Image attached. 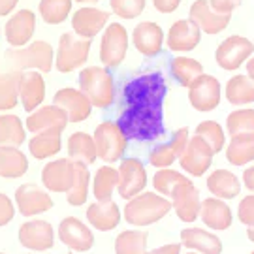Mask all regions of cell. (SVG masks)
Segmentation results:
<instances>
[{
	"label": "cell",
	"mask_w": 254,
	"mask_h": 254,
	"mask_svg": "<svg viewBox=\"0 0 254 254\" xmlns=\"http://www.w3.org/2000/svg\"><path fill=\"white\" fill-rule=\"evenodd\" d=\"M243 0H211V8L220 13H232Z\"/></svg>",
	"instance_id": "obj_49"
},
{
	"label": "cell",
	"mask_w": 254,
	"mask_h": 254,
	"mask_svg": "<svg viewBox=\"0 0 254 254\" xmlns=\"http://www.w3.org/2000/svg\"><path fill=\"white\" fill-rule=\"evenodd\" d=\"M25 141V128L17 115H0V147H19Z\"/></svg>",
	"instance_id": "obj_37"
},
{
	"label": "cell",
	"mask_w": 254,
	"mask_h": 254,
	"mask_svg": "<svg viewBox=\"0 0 254 254\" xmlns=\"http://www.w3.org/2000/svg\"><path fill=\"white\" fill-rule=\"evenodd\" d=\"M68 154L73 162H81L89 166L96 160V145H94V137H91L85 132H75L68 139Z\"/></svg>",
	"instance_id": "obj_32"
},
{
	"label": "cell",
	"mask_w": 254,
	"mask_h": 254,
	"mask_svg": "<svg viewBox=\"0 0 254 254\" xmlns=\"http://www.w3.org/2000/svg\"><path fill=\"white\" fill-rule=\"evenodd\" d=\"M53 106L61 108L68 117V123H81L91 115V100L75 89H61L55 94Z\"/></svg>",
	"instance_id": "obj_14"
},
{
	"label": "cell",
	"mask_w": 254,
	"mask_h": 254,
	"mask_svg": "<svg viewBox=\"0 0 254 254\" xmlns=\"http://www.w3.org/2000/svg\"><path fill=\"white\" fill-rule=\"evenodd\" d=\"M232 13H220L211 8L209 0H196L190 6V21H194L200 30L207 34H218L228 27Z\"/></svg>",
	"instance_id": "obj_16"
},
{
	"label": "cell",
	"mask_w": 254,
	"mask_h": 254,
	"mask_svg": "<svg viewBox=\"0 0 254 254\" xmlns=\"http://www.w3.org/2000/svg\"><path fill=\"white\" fill-rule=\"evenodd\" d=\"M119 185V172L109 168V166H104L100 168L96 175H94V187H92V192H94V198L98 201H109L111 200V194L115 190V187Z\"/></svg>",
	"instance_id": "obj_40"
},
{
	"label": "cell",
	"mask_w": 254,
	"mask_h": 254,
	"mask_svg": "<svg viewBox=\"0 0 254 254\" xmlns=\"http://www.w3.org/2000/svg\"><path fill=\"white\" fill-rule=\"evenodd\" d=\"M94 145H96V154L104 162H117L127 153L128 139L121 132L117 123L106 121L94 130Z\"/></svg>",
	"instance_id": "obj_7"
},
{
	"label": "cell",
	"mask_w": 254,
	"mask_h": 254,
	"mask_svg": "<svg viewBox=\"0 0 254 254\" xmlns=\"http://www.w3.org/2000/svg\"><path fill=\"white\" fill-rule=\"evenodd\" d=\"M190 254H194V253H190Z\"/></svg>",
	"instance_id": "obj_57"
},
{
	"label": "cell",
	"mask_w": 254,
	"mask_h": 254,
	"mask_svg": "<svg viewBox=\"0 0 254 254\" xmlns=\"http://www.w3.org/2000/svg\"><path fill=\"white\" fill-rule=\"evenodd\" d=\"M13 218V203L6 194H0V226H6Z\"/></svg>",
	"instance_id": "obj_48"
},
{
	"label": "cell",
	"mask_w": 254,
	"mask_h": 254,
	"mask_svg": "<svg viewBox=\"0 0 254 254\" xmlns=\"http://www.w3.org/2000/svg\"><path fill=\"white\" fill-rule=\"evenodd\" d=\"M21 73L8 72L0 73V111H6L17 106Z\"/></svg>",
	"instance_id": "obj_39"
},
{
	"label": "cell",
	"mask_w": 254,
	"mask_h": 254,
	"mask_svg": "<svg viewBox=\"0 0 254 254\" xmlns=\"http://www.w3.org/2000/svg\"><path fill=\"white\" fill-rule=\"evenodd\" d=\"M187 143H189V128H179L173 132L172 139L168 143L154 147L149 154V162L156 168H168L175 162V158L181 156Z\"/></svg>",
	"instance_id": "obj_19"
},
{
	"label": "cell",
	"mask_w": 254,
	"mask_h": 254,
	"mask_svg": "<svg viewBox=\"0 0 254 254\" xmlns=\"http://www.w3.org/2000/svg\"><path fill=\"white\" fill-rule=\"evenodd\" d=\"M228 132H230V136L254 134V109H239V111L230 113Z\"/></svg>",
	"instance_id": "obj_43"
},
{
	"label": "cell",
	"mask_w": 254,
	"mask_h": 254,
	"mask_svg": "<svg viewBox=\"0 0 254 254\" xmlns=\"http://www.w3.org/2000/svg\"><path fill=\"white\" fill-rule=\"evenodd\" d=\"M81 92L96 108H109L115 100L113 75L100 66H89L79 73Z\"/></svg>",
	"instance_id": "obj_4"
},
{
	"label": "cell",
	"mask_w": 254,
	"mask_h": 254,
	"mask_svg": "<svg viewBox=\"0 0 254 254\" xmlns=\"http://www.w3.org/2000/svg\"><path fill=\"white\" fill-rule=\"evenodd\" d=\"M172 207L183 222H192L200 215V192L189 179L175 187V190L172 192Z\"/></svg>",
	"instance_id": "obj_15"
},
{
	"label": "cell",
	"mask_w": 254,
	"mask_h": 254,
	"mask_svg": "<svg viewBox=\"0 0 254 254\" xmlns=\"http://www.w3.org/2000/svg\"><path fill=\"white\" fill-rule=\"evenodd\" d=\"M170 72L175 77V81L181 83L183 87H190L203 73V66L189 57H175L170 63Z\"/></svg>",
	"instance_id": "obj_34"
},
{
	"label": "cell",
	"mask_w": 254,
	"mask_h": 254,
	"mask_svg": "<svg viewBox=\"0 0 254 254\" xmlns=\"http://www.w3.org/2000/svg\"><path fill=\"white\" fill-rule=\"evenodd\" d=\"M147 249V234L145 232H134L128 230L119 234L115 239V253L117 254H145Z\"/></svg>",
	"instance_id": "obj_42"
},
{
	"label": "cell",
	"mask_w": 254,
	"mask_h": 254,
	"mask_svg": "<svg viewBox=\"0 0 254 254\" xmlns=\"http://www.w3.org/2000/svg\"><path fill=\"white\" fill-rule=\"evenodd\" d=\"M28 170L27 156L17 147H0V177L15 179Z\"/></svg>",
	"instance_id": "obj_30"
},
{
	"label": "cell",
	"mask_w": 254,
	"mask_h": 254,
	"mask_svg": "<svg viewBox=\"0 0 254 254\" xmlns=\"http://www.w3.org/2000/svg\"><path fill=\"white\" fill-rule=\"evenodd\" d=\"M226 98L234 106L254 102V81L249 75H234L226 85Z\"/></svg>",
	"instance_id": "obj_36"
},
{
	"label": "cell",
	"mask_w": 254,
	"mask_h": 254,
	"mask_svg": "<svg viewBox=\"0 0 254 254\" xmlns=\"http://www.w3.org/2000/svg\"><path fill=\"white\" fill-rule=\"evenodd\" d=\"M92 40L77 36L75 32H64L59 40V51H57V70L63 73L73 72L87 63L89 53H91Z\"/></svg>",
	"instance_id": "obj_6"
},
{
	"label": "cell",
	"mask_w": 254,
	"mask_h": 254,
	"mask_svg": "<svg viewBox=\"0 0 254 254\" xmlns=\"http://www.w3.org/2000/svg\"><path fill=\"white\" fill-rule=\"evenodd\" d=\"M181 251V245H166V247H160V249H154L151 253H145V254H179Z\"/></svg>",
	"instance_id": "obj_52"
},
{
	"label": "cell",
	"mask_w": 254,
	"mask_h": 254,
	"mask_svg": "<svg viewBox=\"0 0 254 254\" xmlns=\"http://www.w3.org/2000/svg\"><path fill=\"white\" fill-rule=\"evenodd\" d=\"M239 220L245 226H254V196H245L239 203Z\"/></svg>",
	"instance_id": "obj_47"
},
{
	"label": "cell",
	"mask_w": 254,
	"mask_h": 254,
	"mask_svg": "<svg viewBox=\"0 0 254 254\" xmlns=\"http://www.w3.org/2000/svg\"><path fill=\"white\" fill-rule=\"evenodd\" d=\"M170 209H172V203L166 198L156 196L153 192H145L130 198L125 207V218L132 226H149L166 217Z\"/></svg>",
	"instance_id": "obj_3"
},
{
	"label": "cell",
	"mask_w": 254,
	"mask_h": 254,
	"mask_svg": "<svg viewBox=\"0 0 254 254\" xmlns=\"http://www.w3.org/2000/svg\"><path fill=\"white\" fill-rule=\"evenodd\" d=\"M87 218L94 228H98L102 232H109L119 224L121 211L115 201H96L87 209Z\"/></svg>",
	"instance_id": "obj_28"
},
{
	"label": "cell",
	"mask_w": 254,
	"mask_h": 254,
	"mask_svg": "<svg viewBox=\"0 0 254 254\" xmlns=\"http://www.w3.org/2000/svg\"><path fill=\"white\" fill-rule=\"evenodd\" d=\"M196 136H200L201 139L211 147L213 153L222 151V147H224V132H222L220 125L215 123V121H205V123L198 125Z\"/></svg>",
	"instance_id": "obj_44"
},
{
	"label": "cell",
	"mask_w": 254,
	"mask_h": 254,
	"mask_svg": "<svg viewBox=\"0 0 254 254\" xmlns=\"http://www.w3.org/2000/svg\"><path fill=\"white\" fill-rule=\"evenodd\" d=\"M127 139L153 141L166 134L162 106H128L117 121Z\"/></svg>",
	"instance_id": "obj_1"
},
{
	"label": "cell",
	"mask_w": 254,
	"mask_h": 254,
	"mask_svg": "<svg viewBox=\"0 0 254 254\" xmlns=\"http://www.w3.org/2000/svg\"><path fill=\"white\" fill-rule=\"evenodd\" d=\"M61 134L63 132H59V130H47V132L36 134L28 143L30 154L38 160H44V158H49V156L57 154L61 151V145H63Z\"/></svg>",
	"instance_id": "obj_33"
},
{
	"label": "cell",
	"mask_w": 254,
	"mask_h": 254,
	"mask_svg": "<svg viewBox=\"0 0 254 254\" xmlns=\"http://www.w3.org/2000/svg\"><path fill=\"white\" fill-rule=\"evenodd\" d=\"M147 185V173L143 164L136 160V158H127L123 160L121 168H119V194L125 198V200H130L137 196L139 192L145 189Z\"/></svg>",
	"instance_id": "obj_12"
},
{
	"label": "cell",
	"mask_w": 254,
	"mask_h": 254,
	"mask_svg": "<svg viewBox=\"0 0 254 254\" xmlns=\"http://www.w3.org/2000/svg\"><path fill=\"white\" fill-rule=\"evenodd\" d=\"M251 254H254V253H251Z\"/></svg>",
	"instance_id": "obj_58"
},
{
	"label": "cell",
	"mask_w": 254,
	"mask_h": 254,
	"mask_svg": "<svg viewBox=\"0 0 254 254\" xmlns=\"http://www.w3.org/2000/svg\"><path fill=\"white\" fill-rule=\"evenodd\" d=\"M19 0H0V17H4V15H9L15 6H17Z\"/></svg>",
	"instance_id": "obj_51"
},
{
	"label": "cell",
	"mask_w": 254,
	"mask_h": 254,
	"mask_svg": "<svg viewBox=\"0 0 254 254\" xmlns=\"http://www.w3.org/2000/svg\"><path fill=\"white\" fill-rule=\"evenodd\" d=\"M15 201L21 211V215L32 217L38 213H46L53 207V200L44 189H40L38 185H23L15 192Z\"/></svg>",
	"instance_id": "obj_17"
},
{
	"label": "cell",
	"mask_w": 254,
	"mask_h": 254,
	"mask_svg": "<svg viewBox=\"0 0 254 254\" xmlns=\"http://www.w3.org/2000/svg\"><path fill=\"white\" fill-rule=\"evenodd\" d=\"M73 179V162L68 158H59L49 162L42 170V183L51 192H68Z\"/></svg>",
	"instance_id": "obj_20"
},
{
	"label": "cell",
	"mask_w": 254,
	"mask_h": 254,
	"mask_svg": "<svg viewBox=\"0 0 254 254\" xmlns=\"http://www.w3.org/2000/svg\"><path fill=\"white\" fill-rule=\"evenodd\" d=\"M168 85L160 72L143 73L128 83L123 91L127 106H162Z\"/></svg>",
	"instance_id": "obj_2"
},
{
	"label": "cell",
	"mask_w": 254,
	"mask_h": 254,
	"mask_svg": "<svg viewBox=\"0 0 254 254\" xmlns=\"http://www.w3.org/2000/svg\"><path fill=\"white\" fill-rule=\"evenodd\" d=\"M254 53V44L243 36L226 38L217 49V63L224 70H237Z\"/></svg>",
	"instance_id": "obj_9"
},
{
	"label": "cell",
	"mask_w": 254,
	"mask_h": 254,
	"mask_svg": "<svg viewBox=\"0 0 254 254\" xmlns=\"http://www.w3.org/2000/svg\"><path fill=\"white\" fill-rule=\"evenodd\" d=\"M247 72H249V77H251V79L254 81V59L247 63Z\"/></svg>",
	"instance_id": "obj_54"
},
{
	"label": "cell",
	"mask_w": 254,
	"mask_h": 254,
	"mask_svg": "<svg viewBox=\"0 0 254 254\" xmlns=\"http://www.w3.org/2000/svg\"><path fill=\"white\" fill-rule=\"evenodd\" d=\"M185 181H187L185 175H181L179 172H173V170H168V168H162L160 172L154 173L153 177L154 189L160 192V194H164V196H172L175 187H179Z\"/></svg>",
	"instance_id": "obj_45"
},
{
	"label": "cell",
	"mask_w": 254,
	"mask_h": 254,
	"mask_svg": "<svg viewBox=\"0 0 254 254\" xmlns=\"http://www.w3.org/2000/svg\"><path fill=\"white\" fill-rule=\"evenodd\" d=\"M200 215L203 224L213 230H228L232 226V209L218 198H207L201 201Z\"/></svg>",
	"instance_id": "obj_27"
},
{
	"label": "cell",
	"mask_w": 254,
	"mask_h": 254,
	"mask_svg": "<svg viewBox=\"0 0 254 254\" xmlns=\"http://www.w3.org/2000/svg\"><path fill=\"white\" fill-rule=\"evenodd\" d=\"M189 89V100L198 111H213L220 102V83L213 75L201 73Z\"/></svg>",
	"instance_id": "obj_10"
},
{
	"label": "cell",
	"mask_w": 254,
	"mask_h": 254,
	"mask_svg": "<svg viewBox=\"0 0 254 254\" xmlns=\"http://www.w3.org/2000/svg\"><path fill=\"white\" fill-rule=\"evenodd\" d=\"M68 125V117L61 108L46 106V108L34 109L27 119V128L34 134L47 132V130H59L63 132Z\"/></svg>",
	"instance_id": "obj_23"
},
{
	"label": "cell",
	"mask_w": 254,
	"mask_h": 254,
	"mask_svg": "<svg viewBox=\"0 0 254 254\" xmlns=\"http://www.w3.org/2000/svg\"><path fill=\"white\" fill-rule=\"evenodd\" d=\"M109 19V13L98 8H81L72 15L73 32L81 38H92L106 27Z\"/></svg>",
	"instance_id": "obj_24"
},
{
	"label": "cell",
	"mask_w": 254,
	"mask_h": 254,
	"mask_svg": "<svg viewBox=\"0 0 254 254\" xmlns=\"http://www.w3.org/2000/svg\"><path fill=\"white\" fill-rule=\"evenodd\" d=\"M113 13L123 19H134L145 9V0H109Z\"/></svg>",
	"instance_id": "obj_46"
},
{
	"label": "cell",
	"mask_w": 254,
	"mask_h": 254,
	"mask_svg": "<svg viewBox=\"0 0 254 254\" xmlns=\"http://www.w3.org/2000/svg\"><path fill=\"white\" fill-rule=\"evenodd\" d=\"M46 96V81L44 75L38 72H28L21 73V85H19V98L25 111H34L38 109V106H42Z\"/></svg>",
	"instance_id": "obj_25"
},
{
	"label": "cell",
	"mask_w": 254,
	"mask_h": 254,
	"mask_svg": "<svg viewBox=\"0 0 254 254\" xmlns=\"http://www.w3.org/2000/svg\"><path fill=\"white\" fill-rule=\"evenodd\" d=\"M153 4L160 13H172L179 8L181 0H153Z\"/></svg>",
	"instance_id": "obj_50"
},
{
	"label": "cell",
	"mask_w": 254,
	"mask_h": 254,
	"mask_svg": "<svg viewBox=\"0 0 254 254\" xmlns=\"http://www.w3.org/2000/svg\"><path fill=\"white\" fill-rule=\"evenodd\" d=\"M207 189L211 190L213 196L232 200V198H236L237 194H239L241 185H239V179L232 172H228V170H217V172H213L209 175Z\"/></svg>",
	"instance_id": "obj_31"
},
{
	"label": "cell",
	"mask_w": 254,
	"mask_h": 254,
	"mask_svg": "<svg viewBox=\"0 0 254 254\" xmlns=\"http://www.w3.org/2000/svg\"><path fill=\"white\" fill-rule=\"evenodd\" d=\"M36 30V15L30 9H19L4 25V36L11 47H23Z\"/></svg>",
	"instance_id": "obj_13"
},
{
	"label": "cell",
	"mask_w": 254,
	"mask_h": 254,
	"mask_svg": "<svg viewBox=\"0 0 254 254\" xmlns=\"http://www.w3.org/2000/svg\"><path fill=\"white\" fill-rule=\"evenodd\" d=\"M89 170L87 166L81 162H73V179L72 187L68 189V201L72 205H83L87 201V194H89Z\"/></svg>",
	"instance_id": "obj_38"
},
{
	"label": "cell",
	"mask_w": 254,
	"mask_h": 254,
	"mask_svg": "<svg viewBox=\"0 0 254 254\" xmlns=\"http://www.w3.org/2000/svg\"><path fill=\"white\" fill-rule=\"evenodd\" d=\"M132 40H134V46H136L139 53L145 55V57H154V55H158L162 51L164 32L156 23L143 21V23H139L134 28Z\"/></svg>",
	"instance_id": "obj_26"
},
{
	"label": "cell",
	"mask_w": 254,
	"mask_h": 254,
	"mask_svg": "<svg viewBox=\"0 0 254 254\" xmlns=\"http://www.w3.org/2000/svg\"><path fill=\"white\" fill-rule=\"evenodd\" d=\"M6 59L11 66L17 70H40V72H49L53 68L55 53L53 47L44 40L32 42L27 47H11L6 51Z\"/></svg>",
	"instance_id": "obj_5"
},
{
	"label": "cell",
	"mask_w": 254,
	"mask_h": 254,
	"mask_svg": "<svg viewBox=\"0 0 254 254\" xmlns=\"http://www.w3.org/2000/svg\"><path fill=\"white\" fill-rule=\"evenodd\" d=\"M243 181H245L247 189L254 192V166L253 168H249V170H245V173H243Z\"/></svg>",
	"instance_id": "obj_53"
},
{
	"label": "cell",
	"mask_w": 254,
	"mask_h": 254,
	"mask_svg": "<svg viewBox=\"0 0 254 254\" xmlns=\"http://www.w3.org/2000/svg\"><path fill=\"white\" fill-rule=\"evenodd\" d=\"M247 236H249V239H251V241H254V226H249V230H247Z\"/></svg>",
	"instance_id": "obj_55"
},
{
	"label": "cell",
	"mask_w": 254,
	"mask_h": 254,
	"mask_svg": "<svg viewBox=\"0 0 254 254\" xmlns=\"http://www.w3.org/2000/svg\"><path fill=\"white\" fill-rule=\"evenodd\" d=\"M213 151L211 147L201 139L200 136H194L189 139V143L185 147L181 158V168L185 172H189L190 175L200 177L209 170L211 160H213Z\"/></svg>",
	"instance_id": "obj_11"
},
{
	"label": "cell",
	"mask_w": 254,
	"mask_h": 254,
	"mask_svg": "<svg viewBox=\"0 0 254 254\" xmlns=\"http://www.w3.org/2000/svg\"><path fill=\"white\" fill-rule=\"evenodd\" d=\"M59 237L64 245H68L73 251H89L94 243V236L89 228L83 224L81 220L73 217L64 218L59 226Z\"/></svg>",
	"instance_id": "obj_21"
},
{
	"label": "cell",
	"mask_w": 254,
	"mask_h": 254,
	"mask_svg": "<svg viewBox=\"0 0 254 254\" xmlns=\"http://www.w3.org/2000/svg\"><path fill=\"white\" fill-rule=\"evenodd\" d=\"M181 241L185 247L189 249H196L203 254H220L222 253V245L220 239L213 234H209L205 230L200 228H187L181 232Z\"/></svg>",
	"instance_id": "obj_29"
},
{
	"label": "cell",
	"mask_w": 254,
	"mask_h": 254,
	"mask_svg": "<svg viewBox=\"0 0 254 254\" xmlns=\"http://www.w3.org/2000/svg\"><path fill=\"white\" fill-rule=\"evenodd\" d=\"M0 254H2V253H0Z\"/></svg>",
	"instance_id": "obj_59"
},
{
	"label": "cell",
	"mask_w": 254,
	"mask_h": 254,
	"mask_svg": "<svg viewBox=\"0 0 254 254\" xmlns=\"http://www.w3.org/2000/svg\"><path fill=\"white\" fill-rule=\"evenodd\" d=\"M75 2H81V4H87V2H91V4H94V2H98V0H75Z\"/></svg>",
	"instance_id": "obj_56"
},
{
	"label": "cell",
	"mask_w": 254,
	"mask_h": 254,
	"mask_svg": "<svg viewBox=\"0 0 254 254\" xmlns=\"http://www.w3.org/2000/svg\"><path fill=\"white\" fill-rule=\"evenodd\" d=\"M128 49V32L121 23H111L100 44V61L108 68H117L125 61Z\"/></svg>",
	"instance_id": "obj_8"
},
{
	"label": "cell",
	"mask_w": 254,
	"mask_h": 254,
	"mask_svg": "<svg viewBox=\"0 0 254 254\" xmlns=\"http://www.w3.org/2000/svg\"><path fill=\"white\" fill-rule=\"evenodd\" d=\"M200 36L201 30L194 21H190V19L175 21L168 32V47L175 53L192 51L200 44Z\"/></svg>",
	"instance_id": "obj_18"
},
{
	"label": "cell",
	"mask_w": 254,
	"mask_h": 254,
	"mask_svg": "<svg viewBox=\"0 0 254 254\" xmlns=\"http://www.w3.org/2000/svg\"><path fill=\"white\" fill-rule=\"evenodd\" d=\"M228 160L234 166H245L254 160V134L232 136L226 151Z\"/></svg>",
	"instance_id": "obj_35"
},
{
	"label": "cell",
	"mask_w": 254,
	"mask_h": 254,
	"mask_svg": "<svg viewBox=\"0 0 254 254\" xmlns=\"http://www.w3.org/2000/svg\"><path fill=\"white\" fill-rule=\"evenodd\" d=\"M73 0H40V15L47 25H61L72 11Z\"/></svg>",
	"instance_id": "obj_41"
},
{
	"label": "cell",
	"mask_w": 254,
	"mask_h": 254,
	"mask_svg": "<svg viewBox=\"0 0 254 254\" xmlns=\"http://www.w3.org/2000/svg\"><path fill=\"white\" fill-rule=\"evenodd\" d=\"M21 245L32 251H46L53 247V228L46 220H30L19 230Z\"/></svg>",
	"instance_id": "obj_22"
}]
</instances>
